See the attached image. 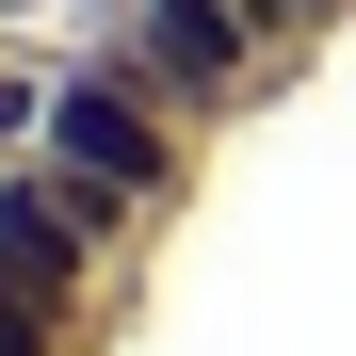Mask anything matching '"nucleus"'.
I'll list each match as a JSON object with an SVG mask.
<instances>
[{
    "label": "nucleus",
    "instance_id": "nucleus-6",
    "mask_svg": "<svg viewBox=\"0 0 356 356\" xmlns=\"http://www.w3.org/2000/svg\"><path fill=\"white\" fill-rule=\"evenodd\" d=\"M49 17H65V0H0V33H17V49H33V33H49Z\"/></svg>",
    "mask_w": 356,
    "mask_h": 356
},
{
    "label": "nucleus",
    "instance_id": "nucleus-2",
    "mask_svg": "<svg viewBox=\"0 0 356 356\" xmlns=\"http://www.w3.org/2000/svg\"><path fill=\"white\" fill-rule=\"evenodd\" d=\"M146 243H162V227H146L130 195H97V178H65L49 146H17V162H0V275H33L49 308H81V324H130Z\"/></svg>",
    "mask_w": 356,
    "mask_h": 356
},
{
    "label": "nucleus",
    "instance_id": "nucleus-3",
    "mask_svg": "<svg viewBox=\"0 0 356 356\" xmlns=\"http://www.w3.org/2000/svg\"><path fill=\"white\" fill-rule=\"evenodd\" d=\"M81 49H113L130 81H162L195 130H227V113H259L308 49H275L243 0H81Z\"/></svg>",
    "mask_w": 356,
    "mask_h": 356
},
{
    "label": "nucleus",
    "instance_id": "nucleus-4",
    "mask_svg": "<svg viewBox=\"0 0 356 356\" xmlns=\"http://www.w3.org/2000/svg\"><path fill=\"white\" fill-rule=\"evenodd\" d=\"M113 324H81V308H49L33 275H0V356H97Z\"/></svg>",
    "mask_w": 356,
    "mask_h": 356
},
{
    "label": "nucleus",
    "instance_id": "nucleus-1",
    "mask_svg": "<svg viewBox=\"0 0 356 356\" xmlns=\"http://www.w3.org/2000/svg\"><path fill=\"white\" fill-rule=\"evenodd\" d=\"M49 162H65V178H97V195H130L146 227H178V211H195V162H211V130H195V113H178L162 81H130V65H113V49H49V130H33Z\"/></svg>",
    "mask_w": 356,
    "mask_h": 356
},
{
    "label": "nucleus",
    "instance_id": "nucleus-5",
    "mask_svg": "<svg viewBox=\"0 0 356 356\" xmlns=\"http://www.w3.org/2000/svg\"><path fill=\"white\" fill-rule=\"evenodd\" d=\"M49 130V49H17V33H0V162H17Z\"/></svg>",
    "mask_w": 356,
    "mask_h": 356
}]
</instances>
